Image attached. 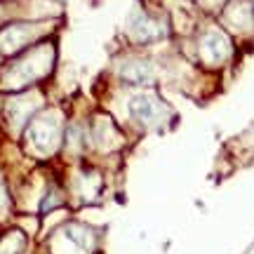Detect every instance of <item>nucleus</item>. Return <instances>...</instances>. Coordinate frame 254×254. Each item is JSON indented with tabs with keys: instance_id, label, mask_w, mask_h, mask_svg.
Here are the masks:
<instances>
[{
	"instance_id": "2",
	"label": "nucleus",
	"mask_w": 254,
	"mask_h": 254,
	"mask_svg": "<svg viewBox=\"0 0 254 254\" xmlns=\"http://www.w3.org/2000/svg\"><path fill=\"white\" fill-rule=\"evenodd\" d=\"M158 113V104L153 101V97H136L129 104V116L139 123H151Z\"/></svg>"
},
{
	"instance_id": "1",
	"label": "nucleus",
	"mask_w": 254,
	"mask_h": 254,
	"mask_svg": "<svg viewBox=\"0 0 254 254\" xmlns=\"http://www.w3.org/2000/svg\"><path fill=\"white\" fill-rule=\"evenodd\" d=\"M57 136H59L57 125L50 118H40V120H36V123L31 125V144L38 146V148H43V151L55 148Z\"/></svg>"
},
{
	"instance_id": "3",
	"label": "nucleus",
	"mask_w": 254,
	"mask_h": 254,
	"mask_svg": "<svg viewBox=\"0 0 254 254\" xmlns=\"http://www.w3.org/2000/svg\"><path fill=\"white\" fill-rule=\"evenodd\" d=\"M5 202H7V198H5V190H2V186H0V212L5 209Z\"/></svg>"
}]
</instances>
